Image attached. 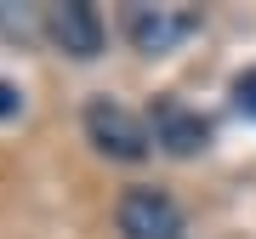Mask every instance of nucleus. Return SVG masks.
<instances>
[{
  "label": "nucleus",
  "mask_w": 256,
  "mask_h": 239,
  "mask_svg": "<svg viewBox=\"0 0 256 239\" xmlns=\"http://www.w3.org/2000/svg\"><path fill=\"white\" fill-rule=\"evenodd\" d=\"M86 131H92V142L102 154H114V160H142L148 142H154V131H148L131 108L108 102V97H97L92 108H86Z\"/></svg>",
  "instance_id": "f03ea898"
},
{
  "label": "nucleus",
  "mask_w": 256,
  "mask_h": 239,
  "mask_svg": "<svg viewBox=\"0 0 256 239\" xmlns=\"http://www.w3.org/2000/svg\"><path fill=\"white\" fill-rule=\"evenodd\" d=\"M18 108H23V92H18L12 80H0V120H12Z\"/></svg>",
  "instance_id": "0eeeda50"
},
{
  "label": "nucleus",
  "mask_w": 256,
  "mask_h": 239,
  "mask_svg": "<svg viewBox=\"0 0 256 239\" xmlns=\"http://www.w3.org/2000/svg\"><path fill=\"white\" fill-rule=\"evenodd\" d=\"M120 234L126 239H182V211H176V200L165 188H131L120 194Z\"/></svg>",
  "instance_id": "f257e3e1"
},
{
  "label": "nucleus",
  "mask_w": 256,
  "mask_h": 239,
  "mask_svg": "<svg viewBox=\"0 0 256 239\" xmlns=\"http://www.w3.org/2000/svg\"><path fill=\"white\" fill-rule=\"evenodd\" d=\"M200 28V12H176V6H126V34L142 52H171Z\"/></svg>",
  "instance_id": "7ed1b4c3"
},
{
  "label": "nucleus",
  "mask_w": 256,
  "mask_h": 239,
  "mask_svg": "<svg viewBox=\"0 0 256 239\" xmlns=\"http://www.w3.org/2000/svg\"><path fill=\"white\" fill-rule=\"evenodd\" d=\"M46 34H52L68 57H97V52H102V18H97V6H86V0H63V6H52V12H46Z\"/></svg>",
  "instance_id": "20e7f679"
},
{
  "label": "nucleus",
  "mask_w": 256,
  "mask_h": 239,
  "mask_svg": "<svg viewBox=\"0 0 256 239\" xmlns=\"http://www.w3.org/2000/svg\"><path fill=\"white\" fill-rule=\"evenodd\" d=\"M234 102H239V108L256 120V68H245V74L234 80Z\"/></svg>",
  "instance_id": "423d86ee"
},
{
  "label": "nucleus",
  "mask_w": 256,
  "mask_h": 239,
  "mask_svg": "<svg viewBox=\"0 0 256 239\" xmlns=\"http://www.w3.org/2000/svg\"><path fill=\"white\" fill-rule=\"evenodd\" d=\"M154 142L165 148V154L188 160V154H200V148L210 142V126L194 108H182V102H160L154 108Z\"/></svg>",
  "instance_id": "39448f33"
}]
</instances>
